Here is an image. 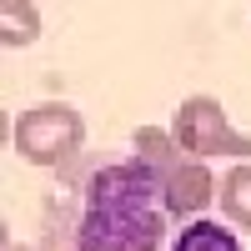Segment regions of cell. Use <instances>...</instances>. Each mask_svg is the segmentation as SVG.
Segmentation results:
<instances>
[{
	"label": "cell",
	"mask_w": 251,
	"mask_h": 251,
	"mask_svg": "<svg viewBox=\"0 0 251 251\" xmlns=\"http://www.w3.org/2000/svg\"><path fill=\"white\" fill-rule=\"evenodd\" d=\"M80 251H156L166 241V196L161 171L146 161L100 166L86 186Z\"/></svg>",
	"instance_id": "1"
},
{
	"label": "cell",
	"mask_w": 251,
	"mask_h": 251,
	"mask_svg": "<svg viewBox=\"0 0 251 251\" xmlns=\"http://www.w3.org/2000/svg\"><path fill=\"white\" fill-rule=\"evenodd\" d=\"M10 141H15V156H25L30 166H60L66 156L80 151V141H86V121H80L75 106L46 100V106L20 111Z\"/></svg>",
	"instance_id": "2"
},
{
	"label": "cell",
	"mask_w": 251,
	"mask_h": 251,
	"mask_svg": "<svg viewBox=\"0 0 251 251\" xmlns=\"http://www.w3.org/2000/svg\"><path fill=\"white\" fill-rule=\"evenodd\" d=\"M171 136L186 156H241L251 161V141L231 131V116L211 96H186L171 116Z\"/></svg>",
	"instance_id": "3"
},
{
	"label": "cell",
	"mask_w": 251,
	"mask_h": 251,
	"mask_svg": "<svg viewBox=\"0 0 251 251\" xmlns=\"http://www.w3.org/2000/svg\"><path fill=\"white\" fill-rule=\"evenodd\" d=\"M161 196H166V216L201 221V211L221 196V186H216V176H211L206 161H176L171 171L161 176Z\"/></svg>",
	"instance_id": "4"
},
{
	"label": "cell",
	"mask_w": 251,
	"mask_h": 251,
	"mask_svg": "<svg viewBox=\"0 0 251 251\" xmlns=\"http://www.w3.org/2000/svg\"><path fill=\"white\" fill-rule=\"evenodd\" d=\"M221 211L231 216L241 231H251V161H236L231 171L221 176Z\"/></svg>",
	"instance_id": "5"
},
{
	"label": "cell",
	"mask_w": 251,
	"mask_h": 251,
	"mask_svg": "<svg viewBox=\"0 0 251 251\" xmlns=\"http://www.w3.org/2000/svg\"><path fill=\"white\" fill-rule=\"evenodd\" d=\"M171 251H241V241L231 236V226H221V221H186L181 226V236L171 241Z\"/></svg>",
	"instance_id": "6"
},
{
	"label": "cell",
	"mask_w": 251,
	"mask_h": 251,
	"mask_svg": "<svg viewBox=\"0 0 251 251\" xmlns=\"http://www.w3.org/2000/svg\"><path fill=\"white\" fill-rule=\"evenodd\" d=\"M40 35V5L30 0H0V40L5 46H30Z\"/></svg>",
	"instance_id": "7"
},
{
	"label": "cell",
	"mask_w": 251,
	"mask_h": 251,
	"mask_svg": "<svg viewBox=\"0 0 251 251\" xmlns=\"http://www.w3.org/2000/svg\"><path fill=\"white\" fill-rule=\"evenodd\" d=\"M136 161H146L151 171H171V166L181 161V146H176V136L171 131H156V126H141L136 131Z\"/></svg>",
	"instance_id": "8"
},
{
	"label": "cell",
	"mask_w": 251,
	"mask_h": 251,
	"mask_svg": "<svg viewBox=\"0 0 251 251\" xmlns=\"http://www.w3.org/2000/svg\"><path fill=\"white\" fill-rule=\"evenodd\" d=\"M5 251H25V246H15V241H10V246H5Z\"/></svg>",
	"instance_id": "9"
}]
</instances>
